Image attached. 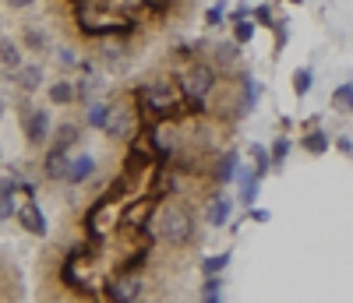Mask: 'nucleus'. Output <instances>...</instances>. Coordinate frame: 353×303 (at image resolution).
Here are the masks:
<instances>
[{"label":"nucleus","instance_id":"obj_15","mask_svg":"<svg viewBox=\"0 0 353 303\" xmlns=\"http://www.w3.org/2000/svg\"><path fill=\"white\" fill-rule=\"evenodd\" d=\"M92 176H96V159H92V156H74V159H71V166H68V184H71V187L88 184Z\"/></svg>","mask_w":353,"mask_h":303},{"label":"nucleus","instance_id":"obj_35","mask_svg":"<svg viewBox=\"0 0 353 303\" xmlns=\"http://www.w3.org/2000/svg\"><path fill=\"white\" fill-rule=\"evenodd\" d=\"M336 148H339V156L353 159V141H350V138H339V141H336Z\"/></svg>","mask_w":353,"mask_h":303},{"label":"nucleus","instance_id":"obj_23","mask_svg":"<svg viewBox=\"0 0 353 303\" xmlns=\"http://www.w3.org/2000/svg\"><path fill=\"white\" fill-rule=\"evenodd\" d=\"M201 303H223V275H205V282H201Z\"/></svg>","mask_w":353,"mask_h":303},{"label":"nucleus","instance_id":"obj_12","mask_svg":"<svg viewBox=\"0 0 353 303\" xmlns=\"http://www.w3.org/2000/svg\"><path fill=\"white\" fill-rule=\"evenodd\" d=\"M230 216H233V201L219 191L216 198H209L205 201V222H209L212 229H223L226 222H230Z\"/></svg>","mask_w":353,"mask_h":303},{"label":"nucleus","instance_id":"obj_25","mask_svg":"<svg viewBox=\"0 0 353 303\" xmlns=\"http://www.w3.org/2000/svg\"><path fill=\"white\" fill-rule=\"evenodd\" d=\"M332 109H339V113H350L353 109V81H343L336 92H332Z\"/></svg>","mask_w":353,"mask_h":303},{"label":"nucleus","instance_id":"obj_26","mask_svg":"<svg viewBox=\"0 0 353 303\" xmlns=\"http://www.w3.org/2000/svg\"><path fill=\"white\" fill-rule=\"evenodd\" d=\"M311 85H314V74H311V67H301L297 74H293V96H297V99H304V96L311 92Z\"/></svg>","mask_w":353,"mask_h":303},{"label":"nucleus","instance_id":"obj_20","mask_svg":"<svg viewBox=\"0 0 353 303\" xmlns=\"http://www.w3.org/2000/svg\"><path fill=\"white\" fill-rule=\"evenodd\" d=\"M301 148L307 152V156H325V152L332 148V138H329L325 131L314 127V131H307V134L301 138Z\"/></svg>","mask_w":353,"mask_h":303},{"label":"nucleus","instance_id":"obj_8","mask_svg":"<svg viewBox=\"0 0 353 303\" xmlns=\"http://www.w3.org/2000/svg\"><path fill=\"white\" fill-rule=\"evenodd\" d=\"M21 131H25V141H28V145L39 148L43 141H50V131H53L50 113H46V109H28V113H21Z\"/></svg>","mask_w":353,"mask_h":303},{"label":"nucleus","instance_id":"obj_19","mask_svg":"<svg viewBox=\"0 0 353 303\" xmlns=\"http://www.w3.org/2000/svg\"><path fill=\"white\" fill-rule=\"evenodd\" d=\"M110 109H113L110 99H92V103L85 106V124H88V127H96V131H103V127H106V120H110Z\"/></svg>","mask_w":353,"mask_h":303},{"label":"nucleus","instance_id":"obj_38","mask_svg":"<svg viewBox=\"0 0 353 303\" xmlns=\"http://www.w3.org/2000/svg\"><path fill=\"white\" fill-rule=\"evenodd\" d=\"M0 116H4V99H0Z\"/></svg>","mask_w":353,"mask_h":303},{"label":"nucleus","instance_id":"obj_3","mask_svg":"<svg viewBox=\"0 0 353 303\" xmlns=\"http://www.w3.org/2000/svg\"><path fill=\"white\" fill-rule=\"evenodd\" d=\"M170 67V64H166ZM170 74H173V81H176V88H181V96H184V103H209V96L219 88V81L226 78L209 56H194V60H188V64H181V67H170Z\"/></svg>","mask_w":353,"mask_h":303},{"label":"nucleus","instance_id":"obj_10","mask_svg":"<svg viewBox=\"0 0 353 303\" xmlns=\"http://www.w3.org/2000/svg\"><path fill=\"white\" fill-rule=\"evenodd\" d=\"M205 56H209L223 74H233L241 64V43L226 39V43H216V46H205Z\"/></svg>","mask_w":353,"mask_h":303},{"label":"nucleus","instance_id":"obj_21","mask_svg":"<svg viewBox=\"0 0 353 303\" xmlns=\"http://www.w3.org/2000/svg\"><path fill=\"white\" fill-rule=\"evenodd\" d=\"M21 43H14V39H0V64H4L8 71H18L21 67Z\"/></svg>","mask_w":353,"mask_h":303},{"label":"nucleus","instance_id":"obj_36","mask_svg":"<svg viewBox=\"0 0 353 303\" xmlns=\"http://www.w3.org/2000/svg\"><path fill=\"white\" fill-rule=\"evenodd\" d=\"M14 216V201H0V222Z\"/></svg>","mask_w":353,"mask_h":303},{"label":"nucleus","instance_id":"obj_34","mask_svg":"<svg viewBox=\"0 0 353 303\" xmlns=\"http://www.w3.org/2000/svg\"><path fill=\"white\" fill-rule=\"evenodd\" d=\"M248 219H251V222H269L272 216H269L265 208H248Z\"/></svg>","mask_w":353,"mask_h":303},{"label":"nucleus","instance_id":"obj_16","mask_svg":"<svg viewBox=\"0 0 353 303\" xmlns=\"http://www.w3.org/2000/svg\"><path fill=\"white\" fill-rule=\"evenodd\" d=\"M46 96H50L53 106H71V103H78V88H74L71 78H61V81H53L46 88Z\"/></svg>","mask_w":353,"mask_h":303},{"label":"nucleus","instance_id":"obj_17","mask_svg":"<svg viewBox=\"0 0 353 303\" xmlns=\"http://www.w3.org/2000/svg\"><path fill=\"white\" fill-rule=\"evenodd\" d=\"M237 78V88H241V109H244V116L254 109V103H258V85H254V74L251 71H237L233 74Z\"/></svg>","mask_w":353,"mask_h":303},{"label":"nucleus","instance_id":"obj_27","mask_svg":"<svg viewBox=\"0 0 353 303\" xmlns=\"http://www.w3.org/2000/svg\"><path fill=\"white\" fill-rule=\"evenodd\" d=\"M226 268H230V251H223V254H212V258H205V264H201V271H205V275H223Z\"/></svg>","mask_w":353,"mask_h":303},{"label":"nucleus","instance_id":"obj_37","mask_svg":"<svg viewBox=\"0 0 353 303\" xmlns=\"http://www.w3.org/2000/svg\"><path fill=\"white\" fill-rule=\"evenodd\" d=\"M8 4H11V8H32L36 0H8Z\"/></svg>","mask_w":353,"mask_h":303},{"label":"nucleus","instance_id":"obj_39","mask_svg":"<svg viewBox=\"0 0 353 303\" xmlns=\"http://www.w3.org/2000/svg\"><path fill=\"white\" fill-rule=\"evenodd\" d=\"M290 4H304V0H290Z\"/></svg>","mask_w":353,"mask_h":303},{"label":"nucleus","instance_id":"obj_6","mask_svg":"<svg viewBox=\"0 0 353 303\" xmlns=\"http://www.w3.org/2000/svg\"><path fill=\"white\" fill-rule=\"evenodd\" d=\"M156 208H159V201H156V194H134V198H128L124 201V216H121V233H145L149 229V222H152V216H156Z\"/></svg>","mask_w":353,"mask_h":303},{"label":"nucleus","instance_id":"obj_11","mask_svg":"<svg viewBox=\"0 0 353 303\" xmlns=\"http://www.w3.org/2000/svg\"><path fill=\"white\" fill-rule=\"evenodd\" d=\"M14 219L21 222V229H25V233H32V236H46V216L39 211V205H32V201L18 205V208H14Z\"/></svg>","mask_w":353,"mask_h":303},{"label":"nucleus","instance_id":"obj_28","mask_svg":"<svg viewBox=\"0 0 353 303\" xmlns=\"http://www.w3.org/2000/svg\"><path fill=\"white\" fill-rule=\"evenodd\" d=\"M286 156H290V138H276V141H272V148H269V159H272V169H283Z\"/></svg>","mask_w":353,"mask_h":303},{"label":"nucleus","instance_id":"obj_32","mask_svg":"<svg viewBox=\"0 0 353 303\" xmlns=\"http://www.w3.org/2000/svg\"><path fill=\"white\" fill-rule=\"evenodd\" d=\"M223 14H226V4H223V0H219V4H212L209 11H205V25H209V28L223 25Z\"/></svg>","mask_w":353,"mask_h":303},{"label":"nucleus","instance_id":"obj_5","mask_svg":"<svg viewBox=\"0 0 353 303\" xmlns=\"http://www.w3.org/2000/svg\"><path fill=\"white\" fill-rule=\"evenodd\" d=\"M138 131H141V113H138L131 92H128V99H113V109H110V120H106L103 134H106L110 141L128 145V141H134Z\"/></svg>","mask_w":353,"mask_h":303},{"label":"nucleus","instance_id":"obj_31","mask_svg":"<svg viewBox=\"0 0 353 303\" xmlns=\"http://www.w3.org/2000/svg\"><path fill=\"white\" fill-rule=\"evenodd\" d=\"M251 159H254V173L258 176H265L272 169V159H269V152H265L261 145H251Z\"/></svg>","mask_w":353,"mask_h":303},{"label":"nucleus","instance_id":"obj_13","mask_svg":"<svg viewBox=\"0 0 353 303\" xmlns=\"http://www.w3.org/2000/svg\"><path fill=\"white\" fill-rule=\"evenodd\" d=\"M237 187H241V208H254V198H258V187H261V176L248 166H237Z\"/></svg>","mask_w":353,"mask_h":303},{"label":"nucleus","instance_id":"obj_33","mask_svg":"<svg viewBox=\"0 0 353 303\" xmlns=\"http://www.w3.org/2000/svg\"><path fill=\"white\" fill-rule=\"evenodd\" d=\"M272 32H276V43H272V46H276V53H279V50L286 46V39H290V28H286V18H276V25H272Z\"/></svg>","mask_w":353,"mask_h":303},{"label":"nucleus","instance_id":"obj_30","mask_svg":"<svg viewBox=\"0 0 353 303\" xmlns=\"http://www.w3.org/2000/svg\"><path fill=\"white\" fill-rule=\"evenodd\" d=\"M251 18H254V25H261V28H272V25H276V11H272V4H258V8H251Z\"/></svg>","mask_w":353,"mask_h":303},{"label":"nucleus","instance_id":"obj_29","mask_svg":"<svg viewBox=\"0 0 353 303\" xmlns=\"http://www.w3.org/2000/svg\"><path fill=\"white\" fill-rule=\"evenodd\" d=\"M57 64H61L64 71H81V64H85V60L71 50V46H64V50H57Z\"/></svg>","mask_w":353,"mask_h":303},{"label":"nucleus","instance_id":"obj_7","mask_svg":"<svg viewBox=\"0 0 353 303\" xmlns=\"http://www.w3.org/2000/svg\"><path fill=\"white\" fill-rule=\"evenodd\" d=\"M237 152H233V148H223V152H216V156H212V163H209V184L216 187V191H223L226 184H230V180L233 176H237Z\"/></svg>","mask_w":353,"mask_h":303},{"label":"nucleus","instance_id":"obj_22","mask_svg":"<svg viewBox=\"0 0 353 303\" xmlns=\"http://www.w3.org/2000/svg\"><path fill=\"white\" fill-rule=\"evenodd\" d=\"M233 21V43H241V46H248L251 39H254V18H230Z\"/></svg>","mask_w":353,"mask_h":303},{"label":"nucleus","instance_id":"obj_18","mask_svg":"<svg viewBox=\"0 0 353 303\" xmlns=\"http://www.w3.org/2000/svg\"><path fill=\"white\" fill-rule=\"evenodd\" d=\"M53 145L71 152L74 145H81V124H74V120H64V124H57V134H53Z\"/></svg>","mask_w":353,"mask_h":303},{"label":"nucleus","instance_id":"obj_9","mask_svg":"<svg viewBox=\"0 0 353 303\" xmlns=\"http://www.w3.org/2000/svg\"><path fill=\"white\" fill-rule=\"evenodd\" d=\"M43 176L50 180V184H68V166H71V152H64V148H57V145H50L46 152H43Z\"/></svg>","mask_w":353,"mask_h":303},{"label":"nucleus","instance_id":"obj_14","mask_svg":"<svg viewBox=\"0 0 353 303\" xmlns=\"http://www.w3.org/2000/svg\"><path fill=\"white\" fill-rule=\"evenodd\" d=\"M11 74H14L11 81H14V88H18L21 96H32L36 88L43 85V67H39V64H21V67L11 71Z\"/></svg>","mask_w":353,"mask_h":303},{"label":"nucleus","instance_id":"obj_24","mask_svg":"<svg viewBox=\"0 0 353 303\" xmlns=\"http://www.w3.org/2000/svg\"><path fill=\"white\" fill-rule=\"evenodd\" d=\"M21 46H25V50H32V53H46L50 39H46V32H39V28L28 25L25 32H21Z\"/></svg>","mask_w":353,"mask_h":303},{"label":"nucleus","instance_id":"obj_1","mask_svg":"<svg viewBox=\"0 0 353 303\" xmlns=\"http://www.w3.org/2000/svg\"><path fill=\"white\" fill-rule=\"evenodd\" d=\"M145 236H152L156 244H166L173 251H194L201 240V216H198V201L188 198H166L159 201L156 216L145 229Z\"/></svg>","mask_w":353,"mask_h":303},{"label":"nucleus","instance_id":"obj_2","mask_svg":"<svg viewBox=\"0 0 353 303\" xmlns=\"http://www.w3.org/2000/svg\"><path fill=\"white\" fill-rule=\"evenodd\" d=\"M131 99L141 113V124H159V120H176V116H184L188 103L181 96V88H176L170 67L163 74H152V78H145L141 85L131 88Z\"/></svg>","mask_w":353,"mask_h":303},{"label":"nucleus","instance_id":"obj_4","mask_svg":"<svg viewBox=\"0 0 353 303\" xmlns=\"http://www.w3.org/2000/svg\"><path fill=\"white\" fill-rule=\"evenodd\" d=\"M121 216H124V201L121 198H113V194H99L96 205L88 208V216H85V229L92 240H110L113 233H121Z\"/></svg>","mask_w":353,"mask_h":303}]
</instances>
